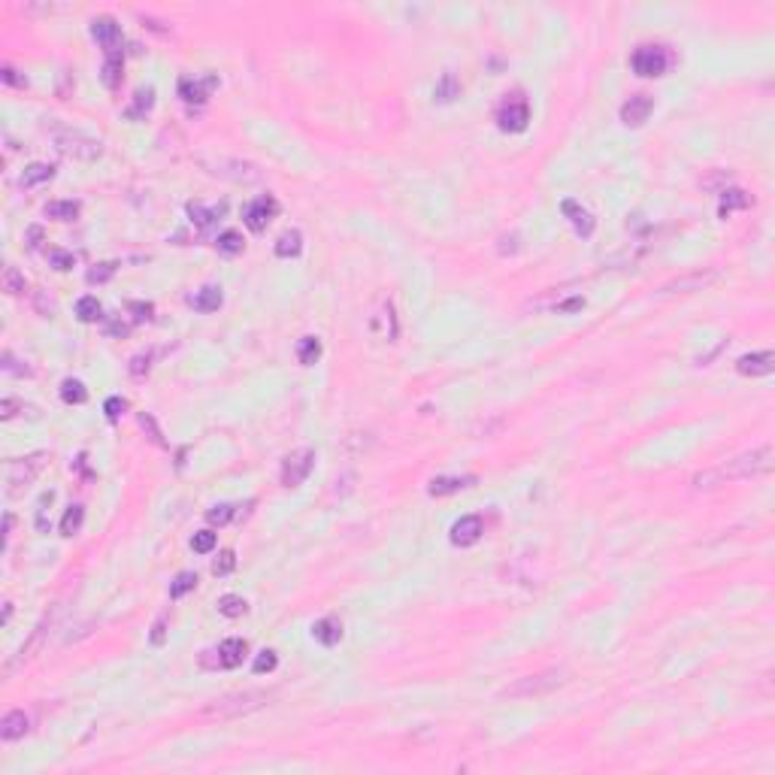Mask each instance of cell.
<instances>
[{"label":"cell","instance_id":"1","mask_svg":"<svg viewBox=\"0 0 775 775\" xmlns=\"http://www.w3.org/2000/svg\"><path fill=\"white\" fill-rule=\"evenodd\" d=\"M772 445H760L754 452H745V454H736L733 461L721 464L717 470H709V473H700L694 476V487H717L724 482H739V478H754V476H763L772 470Z\"/></svg>","mask_w":775,"mask_h":775},{"label":"cell","instance_id":"2","mask_svg":"<svg viewBox=\"0 0 775 775\" xmlns=\"http://www.w3.org/2000/svg\"><path fill=\"white\" fill-rule=\"evenodd\" d=\"M273 691H239V694H227L222 700H213L206 709H200L197 717L200 721H231V717H239V715H248V712H257L264 709L267 703L273 700Z\"/></svg>","mask_w":775,"mask_h":775},{"label":"cell","instance_id":"3","mask_svg":"<svg viewBox=\"0 0 775 775\" xmlns=\"http://www.w3.org/2000/svg\"><path fill=\"white\" fill-rule=\"evenodd\" d=\"M52 142L55 149L61 151L64 158H76V161H94L103 155V142L88 137L82 130L73 128H52Z\"/></svg>","mask_w":775,"mask_h":775},{"label":"cell","instance_id":"4","mask_svg":"<svg viewBox=\"0 0 775 775\" xmlns=\"http://www.w3.org/2000/svg\"><path fill=\"white\" fill-rule=\"evenodd\" d=\"M46 461H49V454H46V452H34V454L18 457V461L9 464V470H6V494L9 497H18L25 487H31L34 478L43 473Z\"/></svg>","mask_w":775,"mask_h":775},{"label":"cell","instance_id":"5","mask_svg":"<svg viewBox=\"0 0 775 775\" xmlns=\"http://www.w3.org/2000/svg\"><path fill=\"white\" fill-rule=\"evenodd\" d=\"M563 682H567V673H563V669H548V673L518 678L515 685L503 687V696H509V700H521V696H542V694H551L554 687H560Z\"/></svg>","mask_w":775,"mask_h":775},{"label":"cell","instance_id":"6","mask_svg":"<svg viewBox=\"0 0 775 775\" xmlns=\"http://www.w3.org/2000/svg\"><path fill=\"white\" fill-rule=\"evenodd\" d=\"M200 167H203L209 176L231 179V182H257L261 179V170L243 158H200Z\"/></svg>","mask_w":775,"mask_h":775},{"label":"cell","instance_id":"7","mask_svg":"<svg viewBox=\"0 0 775 775\" xmlns=\"http://www.w3.org/2000/svg\"><path fill=\"white\" fill-rule=\"evenodd\" d=\"M669 52L663 49V46H639V49L633 52V58H630V67H633V73L636 76H642V79H657V76H663L669 70Z\"/></svg>","mask_w":775,"mask_h":775},{"label":"cell","instance_id":"8","mask_svg":"<svg viewBox=\"0 0 775 775\" xmlns=\"http://www.w3.org/2000/svg\"><path fill=\"white\" fill-rule=\"evenodd\" d=\"M312 464H315L312 448H297V452H291L282 461V476H279L282 485L285 487H300L306 482V476L312 473Z\"/></svg>","mask_w":775,"mask_h":775},{"label":"cell","instance_id":"9","mask_svg":"<svg viewBox=\"0 0 775 775\" xmlns=\"http://www.w3.org/2000/svg\"><path fill=\"white\" fill-rule=\"evenodd\" d=\"M497 124H500V130L503 133H521V130H527V124H530V107H527V100L518 97L515 94L512 100H506L500 112H497Z\"/></svg>","mask_w":775,"mask_h":775},{"label":"cell","instance_id":"10","mask_svg":"<svg viewBox=\"0 0 775 775\" xmlns=\"http://www.w3.org/2000/svg\"><path fill=\"white\" fill-rule=\"evenodd\" d=\"M279 215V203H276V197L273 194H264V197H255L252 203H248L243 209V222L248 231H255V234H261L267 224L273 222V218Z\"/></svg>","mask_w":775,"mask_h":775},{"label":"cell","instance_id":"11","mask_svg":"<svg viewBox=\"0 0 775 775\" xmlns=\"http://www.w3.org/2000/svg\"><path fill=\"white\" fill-rule=\"evenodd\" d=\"M218 88V76L206 73V76H185L179 79V97L185 103H206L209 94Z\"/></svg>","mask_w":775,"mask_h":775},{"label":"cell","instance_id":"12","mask_svg":"<svg viewBox=\"0 0 775 775\" xmlns=\"http://www.w3.org/2000/svg\"><path fill=\"white\" fill-rule=\"evenodd\" d=\"M717 279V270H696L687 273L682 279H673L660 288V297H669V294H691V291H703Z\"/></svg>","mask_w":775,"mask_h":775},{"label":"cell","instance_id":"13","mask_svg":"<svg viewBox=\"0 0 775 775\" xmlns=\"http://www.w3.org/2000/svg\"><path fill=\"white\" fill-rule=\"evenodd\" d=\"M482 533H485L482 515H464V518L454 521V527H452V545H457V548L476 545L478 539H482Z\"/></svg>","mask_w":775,"mask_h":775},{"label":"cell","instance_id":"14","mask_svg":"<svg viewBox=\"0 0 775 775\" xmlns=\"http://www.w3.org/2000/svg\"><path fill=\"white\" fill-rule=\"evenodd\" d=\"M652 109H654V103H652L648 94H633V97L621 107V121H624L627 128H639L642 121H648Z\"/></svg>","mask_w":775,"mask_h":775},{"label":"cell","instance_id":"15","mask_svg":"<svg viewBox=\"0 0 775 775\" xmlns=\"http://www.w3.org/2000/svg\"><path fill=\"white\" fill-rule=\"evenodd\" d=\"M560 213L570 218V224L576 227V234H579V236H585V239H588L591 234H594V227H597L594 215H591L588 209H581V206H579L572 197H567V200H563V203H560Z\"/></svg>","mask_w":775,"mask_h":775},{"label":"cell","instance_id":"16","mask_svg":"<svg viewBox=\"0 0 775 775\" xmlns=\"http://www.w3.org/2000/svg\"><path fill=\"white\" fill-rule=\"evenodd\" d=\"M736 370L742 376H769L775 370V355L772 351H754V355H742L736 360Z\"/></svg>","mask_w":775,"mask_h":775},{"label":"cell","instance_id":"17","mask_svg":"<svg viewBox=\"0 0 775 775\" xmlns=\"http://www.w3.org/2000/svg\"><path fill=\"white\" fill-rule=\"evenodd\" d=\"M248 652V645H245V639H224L222 645L215 648V663L213 666H222V669H234L243 663V657Z\"/></svg>","mask_w":775,"mask_h":775},{"label":"cell","instance_id":"18","mask_svg":"<svg viewBox=\"0 0 775 775\" xmlns=\"http://www.w3.org/2000/svg\"><path fill=\"white\" fill-rule=\"evenodd\" d=\"M91 36L103 46V52H107V49H116V46H119V40H121V27H119L116 18L97 15V18L91 22Z\"/></svg>","mask_w":775,"mask_h":775},{"label":"cell","instance_id":"19","mask_svg":"<svg viewBox=\"0 0 775 775\" xmlns=\"http://www.w3.org/2000/svg\"><path fill=\"white\" fill-rule=\"evenodd\" d=\"M121 70H124L121 49H119V46H116V49H107V61H103V67H100V79H103V85H107L109 91H116L119 85H121Z\"/></svg>","mask_w":775,"mask_h":775},{"label":"cell","instance_id":"20","mask_svg":"<svg viewBox=\"0 0 775 775\" xmlns=\"http://www.w3.org/2000/svg\"><path fill=\"white\" fill-rule=\"evenodd\" d=\"M470 485H476V476H436L427 491H430V497H448V494L464 491V487H470Z\"/></svg>","mask_w":775,"mask_h":775},{"label":"cell","instance_id":"21","mask_svg":"<svg viewBox=\"0 0 775 775\" xmlns=\"http://www.w3.org/2000/svg\"><path fill=\"white\" fill-rule=\"evenodd\" d=\"M188 303L194 306L197 312H218V306L224 303V297H222V288H218V285H203L200 291L191 294Z\"/></svg>","mask_w":775,"mask_h":775},{"label":"cell","instance_id":"22","mask_svg":"<svg viewBox=\"0 0 775 775\" xmlns=\"http://www.w3.org/2000/svg\"><path fill=\"white\" fill-rule=\"evenodd\" d=\"M27 733V715L25 712H6L0 717V739L4 742H15Z\"/></svg>","mask_w":775,"mask_h":775},{"label":"cell","instance_id":"23","mask_svg":"<svg viewBox=\"0 0 775 775\" xmlns=\"http://www.w3.org/2000/svg\"><path fill=\"white\" fill-rule=\"evenodd\" d=\"M312 636L318 639L321 645L333 648L342 639V624H339L337 618H321V621H315V624H312Z\"/></svg>","mask_w":775,"mask_h":775},{"label":"cell","instance_id":"24","mask_svg":"<svg viewBox=\"0 0 775 775\" xmlns=\"http://www.w3.org/2000/svg\"><path fill=\"white\" fill-rule=\"evenodd\" d=\"M49 624H52V621H49V618H43V621H40V624H36V630H34V636H31V639H27V645H22V652H18V657H15V660H13V663H9L6 669H13V666H18V663H25V660H31V657H34V652H36V648H40V645H43V636H46V633H49Z\"/></svg>","mask_w":775,"mask_h":775},{"label":"cell","instance_id":"25","mask_svg":"<svg viewBox=\"0 0 775 775\" xmlns=\"http://www.w3.org/2000/svg\"><path fill=\"white\" fill-rule=\"evenodd\" d=\"M151 107H155V91H151V88H140L137 94H133V103L124 109V116H128V119H146Z\"/></svg>","mask_w":775,"mask_h":775},{"label":"cell","instance_id":"26","mask_svg":"<svg viewBox=\"0 0 775 775\" xmlns=\"http://www.w3.org/2000/svg\"><path fill=\"white\" fill-rule=\"evenodd\" d=\"M303 252V234L300 231H285L276 239V255L279 257H297Z\"/></svg>","mask_w":775,"mask_h":775},{"label":"cell","instance_id":"27","mask_svg":"<svg viewBox=\"0 0 775 775\" xmlns=\"http://www.w3.org/2000/svg\"><path fill=\"white\" fill-rule=\"evenodd\" d=\"M748 203H751V200H748V194H745L742 188H724L721 191V209H717V213H721V218H727L733 209H745Z\"/></svg>","mask_w":775,"mask_h":775},{"label":"cell","instance_id":"28","mask_svg":"<svg viewBox=\"0 0 775 775\" xmlns=\"http://www.w3.org/2000/svg\"><path fill=\"white\" fill-rule=\"evenodd\" d=\"M82 213V206L76 200H58V203H49L46 206V215L55 218V222H76Z\"/></svg>","mask_w":775,"mask_h":775},{"label":"cell","instance_id":"29","mask_svg":"<svg viewBox=\"0 0 775 775\" xmlns=\"http://www.w3.org/2000/svg\"><path fill=\"white\" fill-rule=\"evenodd\" d=\"M55 176V167L52 164H31V167H25V173H22V188H34V185H43V182H49Z\"/></svg>","mask_w":775,"mask_h":775},{"label":"cell","instance_id":"30","mask_svg":"<svg viewBox=\"0 0 775 775\" xmlns=\"http://www.w3.org/2000/svg\"><path fill=\"white\" fill-rule=\"evenodd\" d=\"M457 94H461V82H457V76H454V73H443V79L436 82L433 97H436L439 103H452Z\"/></svg>","mask_w":775,"mask_h":775},{"label":"cell","instance_id":"31","mask_svg":"<svg viewBox=\"0 0 775 775\" xmlns=\"http://www.w3.org/2000/svg\"><path fill=\"white\" fill-rule=\"evenodd\" d=\"M318 358H321V339L318 337H303L297 342V360L303 363V367H312Z\"/></svg>","mask_w":775,"mask_h":775},{"label":"cell","instance_id":"32","mask_svg":"<svg viewBox=\"0 0 775 775\" xmlns=\"http://www.w3.org/2000/svg\"><path fill=\"white\" fill-rule=\"evenodd\" d=\"M61 400H64V403L79 406V403H85V400H88V388H85L79 379H64V382H61Z\"/></svg>","mask_w":775,"mask_h":775},{"label":"cell","instance_id":"33","mask_svg":"<svg viewBox=\"0 0 775 775\" xmlns=\"http://www.w3.org/2000/svg\"><path fill=\"white\" fill-rule=\"evenodd\" d=\"M218 612H222L224 618H243L248 612V602L236 594H224V597H218Z\"/></svg>","mask_w":775,"mask_h":775},{"label":"cell","instance_id":"34","mask_svg":"<svg viewBox=\"0 0 775 775\" xmlns=\"http://www.w3.org/2000/svg\"><path fill=\"white\" fill-rule=\"evenodd\" d=\"M82 521H85V509L82 506H70V509L64 512V518H61V533L64 537H76L82 527Z\"/></svg>","mask_w":775,"mask_h":775},{"label":"cell","instance_id":"35","mask_svg":"<svg viewBox=\"0 0 775 775\" xmlns=\"http://www.w3.org/2000/svg\"><path fill=\"white\" fill-rule=\"evenodd\" d=\"M100 315H103V309H100L97 297H82L79 303H76V318H79V321H85V324H91V321H100Z\"/></svg>","mask_w":775,"mask_h":775},{"label":"cell","instance_id":"36","mask_svg":"<svg viewBox=\"0 0 775 775\" xmlns=\"http://www.w3.org/2000/svg\"><path fill=\"white\" fill-rule=\"evenodd\" d=\"M215 245H218V252H222V255H239L245 243H243V236H239L236 231H224V234H218Z\"/></svg>","mask_w":775,"mask_h":775},{"label":"cell","instance_id":"37","mask_svg":"<svg viewBox=\"0 0 775 775\" xmlns=\"http://www.w3.org/2000/svg\"><path fill=\"white\" fill-rule=\"evenodd\" d=\"M4 291H6V294H13V297H18V294H25V291H27L25 276L18 273L15 267H6V270H4Z\"/></svg>","mask_w":775,"mask_h":775},{"label":"cell","instance_id":"38","mask_svg":"<svg viewBox=\"0 0 775 775\" xmlns=\"http://www.w3.org/2000/svg\"><path fill=\"white\" fill-rule=\"evenodd\" d=\"M194 588H197V576H194V572H179L176 581L170 585V600L185 597L188 591H194Z\"/></svg>","mask_w":775,"mask_h":775},{"label":"cell","instance_id":"39","mask_svg":"<svg viewBox=\"0 0 775 775\" xmlns=\"http://www.w3.org/2000/svg\"><path fill=\"white\" fill-rule=\"evenodd\" d=\"M188 215L197 227H209L218 218V209H206L203 203H188Z\"/></svg>","mask_w":775,"mask_h":775},{"label":"cell","instance_id":"40","mask_svg":"<svg viewBox=\"0 0 775 775\" xmlns=\"http://www.w3.org/2000/svg\"><path fill=\"white\" fill-rule=\"evenodd\" d=\"M116 270H119V264H116V261H107V264H97V267H91V270H88V276H85V279H88L91 285H103V282H109L112 276H116Z\"/></svg>","mask_w":775,"mask_h":775},{"label":"cell","instance_id":"41","mask_svg":"<svg viewBox=\"0 0 775 775\" xmlns=\"http://www.w3.org/2000/svg\"><path fill=\"white\" fill-rule=\"evenodd\" d=\"M276 663H279V657H276V652H270V648H264V652L255 657L252 669H255V675H264V673H273Z\"/></svg>","mask_w":775,"mask_h":775},{"label":"cell","instance_id":"42","mask_svg":"<svg viewBox=\"0 0 775 775\" xmlns=\"http://www.w3.org/2000/svg\"><path fill=\"white\" fill-rule=\"evenodd\" d=\"M215 533L213 530H200V533H194V539H191V548H194L197 554H209L215 548Z\"/></svg>","mask_w":775,"mask_h":775},{"label":"cell","instance_id":"43","mask_svg":"<svg viewBox=\"0 0 775 775\" xmlns=\"http://www.w3.org/2000/svg\"><path fill=\"white\" fill-rule=\"evenodd\" d=\"M234 567H236V554L231 548H224L222 554H218V560L213 563V572L215 576H231Z\"/></svg>","mask_w":775,"mask_h":775},{"label":"cell","instance_id":"44","mask_svg":"<svg viewBox=\"0 0 775 775\" xmlns=\"http://www.w3.org/2000/svg\"><path fill=\"white\" fill-rule=\"evenodd\" d=\"M49 261H52V267H55L58 273H67V270H73L76 255H73V252H61V248H52V252H49Z\"/></svg>","mask_w":775,"mask_h":775},{"label":"cell","instance_id":"45","mask_svg":"<svg viewBox=\"0 0 775 775\" xmlns=\"http://www.w3.org/2000/svg\"><path fill=\"white\" fill-rule=\"evenodd\" d=\"M0 370L9 372V376H31V367H22V360H15L13 351H4V358H0Z\"/></svg>","mask_w":775,"mask_h":775},{"label":"cell","instance_id":"46","mask_svg":"<svg viewBox=\"0 0 775 775\" xmlns=\"http://www.w3.org/2000/svg\"><path fill=\"white\" fill-rule=\"evenodd\" d=\"M206 518H209V524H218V527H222V524H227V521L234 518V506H231V503L213 506V509L206 512Z\"/></svg>","mask_w":775,"mask_h":775},{"label":"cell","instance_id":"47","mask_svg":"<svg viewBox=\"0 0 775 775\" xmlns=\"http://www.w3.org/2000/svg\"><path fill=\"white\" fill-rule=\"evenodd\" d=\"M124 409H128V403H124L121 397H109L107 403H103V412H107L109 421H119L124 415Z\"/></svg>","mask_w":775,"mask_h":775},{"label":"cell","instance_id":"48","mask_svg":"<svg viewBox=\"0 0 775 775\" xmlns=\"http://www.w3.org/2000/svg\"><path fill=\"white\" fill-rule=\"evenodd\" d=\"M149 367H151V358L149 355H137V358H130V376H137V379H142L149 372Z\"/></svg>","mask_w":775,"mask_h":775},{"label":"cell","instance_id":"49","mask_svg":"<svg viewBox=\"0 0 775 775\" xmlns=\"http://www.w3.org/2000/svg\"><path fill=\"white\" fill-rule=\"evenodd\" d=\"M140 424H142V430H149V436H151V443H158V445H164V439H161V430H158V424H155V418H151V415H146V412H142V415H140Z\"/></svg>","mask_w":775,"mask_h":775},{"label":"cell","instance_id":"50","mask_svg":"<svg viewBox=\"0 0 775 775\" xmlns=\"http://www.w3.org/2000/svg\"><path fill=\"white\" fill-rule=\"evenodd\" d=\"M0 79H4V85H13V88H25L27 85L25 76H18L13 67H4V70H0Z\"/></svg>","mask_w":775,"mask_h":775},{"label":"cell","instance_id":"51","mask_svg":"<svg viewBox=\"0 0 775 775\" xmlns=\"http://www.w3.org/2000/svg\"><path fill=\"white\" fill-rule=\"evenodd\" d=\"M128 309L133 312V318H137V321H151L155 306H151V303H128Z\"/></svg>","mask_w":775,"mask_h":775},{"label":"cell","instance_id":"52","mask_svg":"<svg viewBox=\"0 0 775 775\" xmlns=\"http://www.w3.org/2000/svg\"><path fill=\"white\" fill-rule=\"evenodd\" d=\"M164 639H167V618H158L155 627H151V645L161 648V645H164Z\"/></svg>","mask_w":775,"mask_h":775},{"label":"cell","instance_id":"53","mask_svg":"<svg viewBox=\"0 0 775 775\" xmlns=\"http://www.w3.org/2000/svg\"><path fill=\"white\" fill-rule=\"evenodd\" d=\"M554 309L563 312V315H567V312H579V309H585V297H570V300H560L558 306H554Z\"/></svg>","mask_w":775,"mask_h":775},{"label":"cell","instance_id":"54","mask_svg":"<svg viewBox=\"0 0 775 775\" xmlns=\"http://www.w3.org/2000/svg\"><path fill=\"white\" fill-rule=\"evenodd\" d=\"M15 409H22V403H18V400H13V397L4 400V403H0V418H4V421H6V418H13V415H15Z\"/></svg>","mask_w":775,"mask_h":775},{"label":"cell","instance_id":"55","mask_svg":"<svg viewBox=\"0 0 775 775\" xmlns=\"http://www.w3.org/2000/svg\"><path fill=\"white\" fill-rule=\"evenodd\" d=\"M128 330H130V328H128L124 321H109V324H107V333H109V337H119V339L128 337Z\"/></svg>","mask_w":775,"mask_h":775},{"label":"cell","instance_id":"56","mask_svg":"<svg viewBox=\"0 0 775 775\" xmlns=\"http://www.w3.org/2000/svg\"><path fill=\"white\" fill-rule=\"evenodd\" d=\"M40 239H43V227H31V231H27V248H36L40 245Z\"/></svg>","mask_w":775,"mask_h":775},{"label":"cell","instance_id":"57","mask_svg":"<svg viewBox=\"0 0 775 775\" xmlns=\"http://www.w3.org/2000/svg\"><path fill=\"white\" fill-rule=\"evenodd\" d=\"M9 530H13V515H6V518H4V537H9Z\"/></svg>","mask_w":775,"mask_h":775},{"label":"cell","instance_id":"58","mask_svg":"<svg viewBox=\"0 0 775 775\" xmlns=\"http://www.w3.org/2000/svg\"><path fill=\"white\" fill-rule=\"evenodd\" d=\"M9 615H13V602H6V606H4V624L9 621Z\"/></svg>","mask_w":775,"mask_h":775}]
</instances>
